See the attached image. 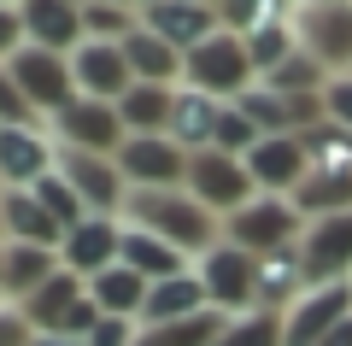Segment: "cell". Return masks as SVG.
Returning a JSON list of instances; mask_svg holds the SVG:
<instances>
[{
    "instance_id": "1",
    "label": "cell",
    "mask_w": 352,
    "mask_h": 346,
    "mask_svg": "<svg viewBox=\"0 0 352 346\" xmlns=\"http://www.w3.org/2000/svg\"><path fill=\"white\" fill-rule=\"evenodd\" d=\"M118 217H124L129 229L159 235L164 247H176L188 264H200L206 252L223 241V217H212L188 188H129V199H124Z\"/></svg>"
},
{
    "instance_id": "2",
    "label": "cell",
    "mask_w": 352,
    "mask_h": 346,
    "mask_svg": "<svg viewBox=\"0 0 352 346\" xmlns=\"http://www.w3.org/2000/svg\"><path fill=\"white\" fill-rule=\"evenodd\" d=\"M300 53L317 59L329 76H352V0H300L288 6Z\"/></svg>"
},
{
    "instance_id": "3",
    "label": "cell",
    "mask_w": 352,
    "mask_h": 346,
    "mask_svg": "<svg viewBox=\"0 0 352 346\" xmlns=\"http://www.w3.org/2000/svg\"><path fill=\"white\" fill-rule=\"evenodd\" d=\"M182 83L200 88V94H212V100H229V106H235V100L247 94L252 83H258V71H252L247 41L229 36V30H217L206 47L188 53V65H182Z\"/></svg>"
},
{
    "instance_id": "4",
    "label": "cell",
    "mask_w": 352,
    "mask_h": 346,
    "mask_svg": "<svg viewBox=\"0 0 352 346\" xmlns=\"http://www.w3.org/2000/svg\"><path fill=\"white\" fill-rule=\"evenodd\" d=\"M300 235H305V217L294 211V199H282V194H258L252 206H241L235 217L223 223V241H235V247L252 252V259L300 247Z\"/></svg>"
},
{
    "instance_id": "5",
    "label": "cell",
    "mask_w": 352,
    "mask_h": 346,
    "mask_svg": "<svg viewBox=\"0 0 352 346\" xmlns=\"http://www.w3.org/2000/svg\"><path fill=\"white\" fill-rule=\"evenodd\" d=\"M6 71H12V83L24 88V100L36 106V118H41V124H53L59 111H71L76 100H82V94H76V76H71V53L24 47L12 65H6Z\"/></svg>"
},
{
    "instance_id": "6",
    "label": "cell",
    "mask_w": 352,
    "mask_h": 346,
    "mask_svg": "<svg viewBox=\"0 0 352 346\" xmlns=\"http://www.w3.org/2000/svg\"><path fill=\"white\" fill-rule=\"evenodd\" d=\"M188 188L194 199H200L212 217H235L241 206H252L258 199V182H252V171H247V159H229V153H194L188 159Z\"/></svg>"
},
{
    "instance_id": "7",
    "label": "cell",
    "mask_w": 352,
    "mask_h": 346,
    "mask_svg": "<svg viewBox=\"0 0 352 346\" xmlns=\"http://www.w3.org/2000/svg\"><path fill=\"white\" fill-rule=\"evenodd\" d=\"M194 276H200L206 305H212V311H223V317H241V311H252L258 259H252V252H241L235 241H217V247L206 252L200 264H194Z\"/></svg>"
},
{
    "instance_id": "8",
    "label": "cell",
    "mask_w": 352,
    "mask_h": 346,
    "mask_svg": "<svg viewBox=\"0 0 352 346\" xmlns=\"http://www.w3.org/2000/svg\"><path fill=\"white\" fill-rule=\"evenodd\" d=\"M47 129H53V141H59V147L100 153V159H118V153H124V141H129V129H124V118H118L112 100H76V106L59 111Z\"/></svg>"
},
{
    "instance_id": "9",
    "label": "cell",
    "mask_w": 352,
    "mask_h": 346,
    "mask_svg": "<svg viewBox=\"0 0 352 346\" xmlns=\"http://www.w3.org/2000/svg\"><path fill=\"white\" fill-rule=\"evenodd\" d=\"M59 171V141L47 124H12L0 129V194L6 188H36Z\"/></svg>"
},
{
    "instance_id": "10",
    "label": "cell",
    "mask_w": 352,
    "mask_h": 346,
    "mask_svg": "<svg viewBox=\"0 0 352 346\" xmlns=\"http://www.w3.org/2000/svg\"><path fill=\"white\" fill-rule=\"evenodd\" d=\"M59 176L76 188V199L88 206V217H118L129 199V182L118 171V159H100V153H76L59 147Z\"/></svg>"
},
{
    "instance_id": "11",
    "label": "cell",
    "mask_w": 352,
    "mask_h": 346,
    "mask_svg": "<svg viewBox=\"0 0 352 346\" xmlns=\"http://www.w3.org/2000/svg\"><path fill=\"white\" fill-rule=\"evenodd\" d=\"M300 264H305V282H311V288L352 282V211L305 223V235H300Z\"/></svg>"
},
{
    "instance_id": "12",
    "label": "cell",
    "mask_w": 352,
    "mask_h": 346,
    "mask_svg": "<svg viewBox=\"0 0 352 346\" xmlns=\"http://www.w3.org/2000/svg\"><path fill=\"white\" fill-rule=\"evenodd\" d=\"M141 30L164 36L182 59H188L194 47H206V41L223 30V18H217V6H206V0H141Z\"/></svg>"
},
{
    "instance_id": "13",
    "label": "cell",
    "mask_w": 352,
    "mask_h": 346,
    "mask_svg": "<svg viewBox=\"0 0 352 346\" xmlns=\"http://www.w3.org/2000/svg\"><path fill=\"white\" fill-rule=\"evenodd\" d=\"M188 159L170 136H129L124 153H118V171H124L129 188H182L188 182Z\"/></svg>"
},
{
    "instance_id": "14",
    "label": "cell",
    "mask_w": 352,
    "mask_h": 346,
    "mask_svg": "<svg viewBox=\"0 0 352 346\" xmlns=\"http://www.w3.org/2000/svg\"><path fill=\"white\" fill-rule=\"evenodd\" d=\"M124 259V217H82L76 229H65V247H59V264L82 282H94L100 270Z\"/></svg>"
},
{
    "instance_id": "15",
    "label": "cell",
    "mask_w": 352,
    "mask_h": 346,
    "mask_svg": "<svg viewBox=\"0 0 352 346\" xmlns=\"http://www.w3.org/2000/svg\"><path fill=\"white\" fill-rule=\"evenodd\" d=\"M346 317H352V282H329L305 288V299L282 317V329H288V346H323Z\"/></svg>"
},
{
    "instance_id": "16",
    "label": "cell",
    "mask_w": 352,
    "mask_h": 346,
    "mask_svg": "<svg viewBox=\"0 0 352 346\" xmlns=\"http://www.w3.org/2000/svg\"><path fill=\"white\" fill-rule=\"evenodd\" d=\"M71 76H76V94L82 100H124L129 88H135V76H129V59H124V41H82V47L71 53Z\"/></svg>"
},
{
    "instance_id": "17",
    "label": "cell",
    "mask_w": 352,
    "mask_h": 346,
    "mask_svg": "<svg viewBox=\"0 0 352 346\" xmlns=\"http://www.w3.org/2000/svg\"><path fill=\"white\" fill-rule=\"evenodd\" d=\"M24 41L47 53H76L88 41L82 0H24Z\"/></svg>"
},
{
    "instance_id": "18",
    "label": "cell",
    "mask_w": 352,
    "mask_h": 346,
    "mask_svg": "<svg viewBox=\"0 0 352 346\" xmlns=\"http://www.w3.org/2000/svg\"><path fill=\"white\" fill-rule=\"evenodd\" d=\"M247 171H252V182H258V194H282L288 199L294 188L305 182V147H300V136H264L258 147L247 153Z\"/></svg>"
},
{
    "instance_id": "19",
    "label": "cell",
    "mask_w": 352,
    "mask_h": 346,
    "mask_svg": "<svg viewBox=\"0 0 352 346\" xmlns=\"http://www.w3.org/2000/svg\"><path fill=\"white\" fill-rule=\"evenodd\" d=\"M305 264H300V247L288 252H264L258 259V288H252V311H270V317H288L294 305L305 299Z\"/></svg>"
},
{
    "instance_id": "20",
    "label": "cell",
    "mask_w": 352,
    "mask_h": 346,
    "mask_svg": "<svg viewBox=\"0 0 352 346\" xmlns=\"http://www.w3.org/2000/svg\"><path fill=\"white\" fill-rule=\"evenodd\" d=\"M223 111H229V100H212V94H200V88L182 83L164 136H170L182 153H212V136H217V124H223Z\"/></svg>"
},
{
    "instance_id": "21",
    "label": "cell",
    "mask_w": 352,
    "mask_h": 346,
    "mask_svg": "<svg viewBox=\"0 0 352 346\" xmlns=\"http://www.w3.org/2000/svg\"><path fill=\"white\" fill-rule=\"evenodd\" d=\"M0 217H6V241L12 247H65V229L53 223V211L41 206L30 188H6L0 194Z\"/></svg>"
},
{
    "instance_id": "22",
    "label": "cell",
    "mask_w": 352,
    "mask_h": 346,
    "mask_svg": "<svg viewBox=\"0 0 352 346\" xmlns=\"http://www.w3.org/2000/svg\"><path fill=\"white\" fill-rule=\"evenodd\" d=\"M82 299H88V282H82V276H71V270H59L53 282H41L30 299H18V311L30 317V329H36V334H47V340H53V334L65 329V317H71Z\"/></svg>"
},
{
    "instance_id": "23",
    "label": "cell",
    "mask_w": 352,
    "mask_h": 346,
    "mask_svg": "<svg viewBox=\"0 0 352 346\" xmlns=\"http://www.w3.org/2000/svg\"><path fill=\"white\" fill-rule=\"evenodd\" d=\"M147 294H153V282H147V276H135L129 264H112V270H100L94 282H88V299H94L106 317H124V323H141Z\"/></svg>"
},
{
    "instance_id": "24",
    "label": "cell",
    "mask_w": 352,
    "mask_h": 346,
    "mask_svg": "<svg viewBox=\"0 0 352 346\" xmlns=\"http://www.w3.org/2000/svg\"><path fill=\"white\" fill-rule=\"evenodd\" d=\"M124 59H129V76H135V83L182 88V65H188V59H182L164 36H153V30H135V36L124 41Z\"/></svg>"
},
{
    "instance_id": "25",
    "label": "cell",
    "mask_w": 352,
    "mask_h": 346,
    "mask_svg": "<svg viewBox=\"0 0 352 346\" xmlns=\"http://www.w3.org/2000/svg\"><path fill=\"white\" fill-rule=\"evenodd\" d=\"M65 264H59V252L53 247H12V241H6V270H0V299H30L36 294L41 282H53V276H59Z\"/></svg>"
},
{
    "instance_id": "26",
    "label": "cell",
    "mask_w": 352,
    "mask_h": 346,
    "mask_svg": "<svg viewBox=\"0 0 352 346\" xmlns=\"http://www.w3.org/2000/svg\"><path fill=\"white\" fill-rule=\"evenodd\" d=\"M294 211H300L305 223L317 217H340V211H352V171H305V182L294 188Z\"/></svg>"
},
{
    "instance_id": "27",
    "label": "cell",
    "mask_w": 352,
    "mask_h": 346,
    "mask_svg": "<svg viewBox=\"0 0 352 346\" xmlns=\"http://www.w3.org/2000/svg\"><path fill=\"white\" fill-rule=\"evenodd\" d=\"M200 311H212L206 305V288H200L194 270H182V276H170V282H153L141 323H182V317H200Z\"/></svg>"
},
{
    "instance_id": "28",
    "label": "cell",
    "mask_w": 352,
    "mask_h": 346,
    "mask_svg": "<svg viewBox=\"0 0 352 346\" xmlns=\"http://www.w3.org/2000/svg\"><path fill=\"white\" fill-rule=\"evenodd\" d=\"M118 264H129L135 276H147V282H170V276H182V270H194L188 259L176 247H164L159 235H147V229H129L124 223V259Z\"/></svg>"
},
{
    "instance_id": "29",
    "label": "cell",
    "mask_w": 352,
    "mask_h": 346,
    "mask_svg": "<svg viewBox=\"0 0 352 346\" xmlns=\"http://www.w3.org/2000/svg\"><path fill=\"white\" fill-rule=\"evenodd\" d=\"M170 106H176V88L135 83L124 100H118V118H124L129 136H164V129H170Z\"/></svg>"
},
{
    "instance_id": "30",
    "label": "cell",
    "mask_w": 352,
    "mask_h": 346,
    "mask_svg": "<svg viewBox=\"0 0 352 346\" xmlns=\"http://www.w3.org/2000/svg\"><path fill=\"white\" fill-rule=\"evenodd\" d=\"M223 329H229L223 311H200V317H182V323H141L135 346H217Z\"/></svg>"
},
{
    "instance_id": "31",
    "label": "cell",
    "mask_w": 352,
    "mask_h": 346,
    "mask_svg": "<svg viewBox=\"0 0 352 346\" xmlns=\"http://www.w3.org/2000/svg\"><path fill=\"white\" fill-rule=\"evenodd\" d=\"M247 53H252V71H258V83H264L270 71H282V65L300 53V36H294V24H288V6H282V18H270L258 36H247Z\"/></svg>"
},
{
    "instance_id": "32",
    "label": "cell",
    "mask_w": 352,
    "mask_h": 346,
    "mask_svg": "<svg viewBox=\"0 0 352 346\" xmlns=\"http://www.w3.org/2000/svg\"><path fill=\"white\" fill-rule=\"evenodd\" d=\"M300 147H305V164L311 171H352V136L335 129L329 118L311 124V129H300Z\"/></svg>"
},
{
    "instance_id": "33",
    "label": "cell",
    "mask_w": 352,
    "mask_h": 346,
    "mask_svg": "<svg viewBox=\"0 0 352 346\" xmlns=\"http://www.w3.org/2000/svg\"><path fill=\"white\" fill-rule=\"evenodd\" d=\"M82 30L88 41H129L141 30V6H100V0H82Z\"/></svg>"
},
{
    "instance_id": "34",
    "label": "cell",
    "mask_w": 352,
    "mask_h": 346,
    "mask_svg": "<svg viewBox=\"0 0 352 346\" xmlns=\"http://www.w3.org/2000/svg\"><path fill=\"white\" fill-rule=\"evenodd\" d=\"M217 346H288V329L270 311H241V317H229V329H223Z\"/></svg>"
},
{
    "instance_id": "35",
    "label": "cell",
    "mask_w": 352,
    "mask_h": 346,
    "mask_svg": "<svg viewBox=\"0 0 352 346\" xmlns=\"http://www.w3.org/2000/svg\"><path fill=\"white\" fill-rule=\"evenodd\" d=\"M12 124H41V118H36V106L24 100V88L12 83V71L0 65V129H12Z\"/></svg>"
},
{
    "instance_id": "36",
    "label": "cell",
    "mask_w": 352,
    "mask_h": 346,
    "mask_svg": "<svg viewBox=\"0 0 352 346\" xmlns=\"http://www.w3.org/2000/svg\"><path fill=\"white\" fill-rule=\"evenodd\" d=\"M24 6L18 0H0V65H12L18 53H24Z\"/></svg>"
},
{
    "instance_id": "37",
    "label": "cell",
    "mask_w": 352,
    "mask_h": 346,
    "mask_svg": "<svg viewBox=\"0 0 352 346\" xmlns=\"http://www.w3.org/2000/svg\"><path fill=\"white\" fill-rule=\"evenodd\" d=\"M323 118L352 136V76H329V88H323Z\"/></svg>"
},
{
    "instance_id": "38",
    "label": "cell",
    "mask_w": 352,
    "mask_h": 346,
    "mask_svg": "<svg viewBox=\"0 0 352 346\" xmlns=\"http://www.w3.org/2000/svg\"><path fill=\"white\" fill-rule=\"evenodd\" d=\"M36 340L41 334L30 329V317L12 305V299H0V346H36Z\"/></svg>"
},
{
    "instance_id": "39",
    "label": "cell",
    "mask_w": 352,
    "mask_h": 346,
    "mask_svg": "<svg viewBox=\"0 0 352 346\" xmlns=\"http://www.w3.org/2000/svg\"><path fill=\"white\" fill-rule=\"evenodd\" d=\"M135 340H141V323H124V317H106V323H100V329H94V334H88L82 346H135Z\"/></svg>"
},
{
    "instance_id": "40",
    "label": "cell",
    "mask_w": 352,
    "mask_h": 346,
    "mask_svg": "<svg viewBox=\"0 0 352 346\" xmlns=\"http://www.w3.org/2000/svg\"><path fill=\"white\" fill-rule=\"evenodd\" d=\"M323 346H352V317H346V323H340V329H335V334H329V340H323Z\"/></svg>"
},
{
    "instance_id": "41",
    "label": "cell",
    "mask_w": 352,
    "mask_h": 346,
    "mask_svg": "<svg viewBox=\"0 0 352 346\" xmlns=\"http://www.w3.org/2000/svg\"><path fill=\"white\" fill-rule=\"evenodd\" d=\"M36 346H76V340H47V334H41V340H36Z\"/></svg>"
},
{
    "instance_id": "42",
    "label": "cell",
    "mask_w": 352,
    "mask_h": 346,
    "mask_svg": "<svg viewBox=\"0 0 352 346\" xmlns=\"http://www.w3.org/2000/svg\"><path fill=\"white\" fill-rule=\"evenodd\" d=\"M0 270H6V241H0Z\"/></svg>"
},
{
    "instance_id": "43",
    "label": "cell",
    "mask_w": 352,
    "mask_h": 346,
    "mask_svg": "<svg viewBox=\"0 0 352 346\" xmlns=\"http://www.w3.org/2000/svg\"><path fill=\"white\" fill-rule=\"evenodd\" d=\"M0 241H6V217H0Z\"/></svg>"
}]
</instances>
